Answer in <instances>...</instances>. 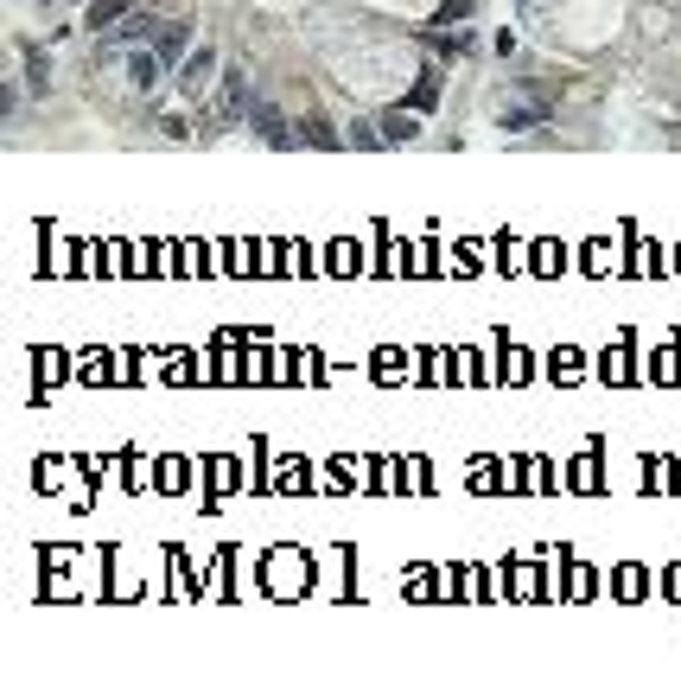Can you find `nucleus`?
Listing matches in <instances>:
<instances>
[{
    "label": "nucleus",
    "mask_w": 681,
    "mask_h": 688,
    "mask_svg": "<svg viewBox=\"0 0 681 688\" xmlns=\"http://www.w3.org/2000/svg\"><path fill=\"white\" fill-rule=\"evenodd\" d=\"M242 102H249V83H242V71H223V90H217V128H236V122H242Z\"/></svg>",
    "instance_id": "nucleus-1"
},
{
    "label": "nucleus",
    "mask_w": 681,
    "mask_h": 688,
    "mask_svg": "<svg viewBox=\"0 0 681 688\" xmlns=\"http://www.w3.org/2000/svg\"><path fill=\"white\" fill-rule=\"evenodd\" d=\"M211 71H217V51H211V45H204V51H191V58L179 64V83H185V90H198V83H204V77H211Z\"/></svg>",
    "instance_id": "nucleus-2"
},
{
    "label": "nucleus",
    "mask_w": 681,
    "mask_h": 688,
    "mask_svg": "<svg viewBox=\"0 0 681 688\" xmlns=\"http://www.w3.org/2000/svg\"><path fill=\"white\" fill-rule=\"evenodd\" d=\"M160 64H166L160 51H134V58H128V77H134V83H141V90H147V83L160 77Z\"/></svg>",
    "instance_id": "nucleus-3"
},
{
    "label": "nucleus",
    "mask_w": 681,
    "mask_h": 688,
    "mask_svg": "<svg viewBox=\"0 0 681 688\" xmlns=\"http://www.w3.org/2000/svg\"><path fill=\"white\" fill-rule=\"evenodd\" d=\"M153 51H160L166 64H179V51H185V26H166L160 39H153Z\"/></svg>",
    "instance_id": "nucleus-4"
},
{
    "label": "nucleus",
    "mask_w": 681,
    "mask_h": 688,
    "mask_svg": "<svg viewBox=\"0 0 681 688\" xmlns=\"http://www.w3.org/2000/svg\"><path fill=\"white\" fill-rule=\"evenodd\" d=\"M255 128H261V141H274V147L287 141V128H281V115H274V109H255Z\"/></svg>",
    "instance_id": "nucleus-5"
},
{
    "label": "nucleus",
    "mask_w": 681,
    "mask_h": 688,
    "mask_svg": "<svg viewBox=\"0 0 681 688\" xmlns=\"http://www.w3.org/2000/svg\"><path fill=\"white\" fill-rule=\"evenodd\" d=\"M90 26L102 32V26H121V0H96L90 7Z\"/></svg>",
    "instance_id": "nucleus-6"
},
{
    "label": "nucleus",
    "mask_w": 681,
    "mask_h": 688,
    "mask_svg": "<svg viewBox=\"0 0 681 688\" xmlns=\"http://www.w3.org/2000/svg\"><path fill=\"white\" fill-rule=\"evenodd\" d=\"M465 13H471V0H446V7L433 13V20H440V26H452V20H465Z\"/></svg>",
    "instance_id": "nucleus-7"
},
{
    "label": "nucleus",
    "mask_w": 681,
    "mask_h": 688,
    "mask_svg": "<svg viewBox=\"0 0 681 688\" xmlns=\"http://www.w3.org/2000/svg\"><path fill=\"white\" fill-rule=\"evenodd\" d=\"M382 134H389V141H401V134H414V115H408V109H401V115H389V128H382Z\"/></svg>",
    "instance_id": "nucleus-8"
},
{
    "label": "nucleus",
    "mask_w": 681,
    "mask_h": 688,
    "mask_svg": "<svg viewBox=\"0 0 681 688\" xmlns=\"http://www.w3.org/2000/svg\"><path fill=\"white\" fill-rule=\"evenodd\" d=\"M306 141H312V147H331V141H338V134H331L325 122H306Z\"/></svg>",
    "instance_id": "nucleus-9"
}]
</instances>
